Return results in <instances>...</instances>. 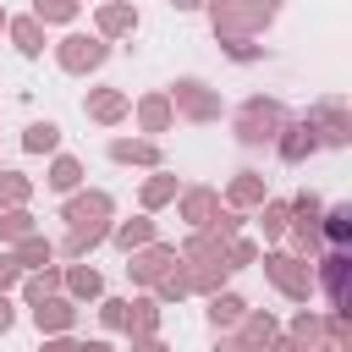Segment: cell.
<instances>
[{
    "label": "cell",
    "instance_id": "cell-21",
    "mask_svg": "<svg viewBox=\"0 0 352 352\" xmlns=\"http://www.w3.org/2000/svg\"><path fill=\"white\" fill-rule=\"evenodd\" d=\"M50 253H55V248H50L44 236H28L22 253H16V264H50Z\"/></svg>",
    "mask_w": 352,
    "mask_h": 352
},
{
    "label": "cell",
    "instance_id": "cell-3",
    "mask_svg": "<svg viewBox=\"0 0 352 352\" xmlns=\"http://www.w3.org/2000/svg\"><path fill=\"white\" fill-rule=\"evenodd\" d=\"M264 270H270V280H275L286 297H297V302L308 297V270H302L297 258H286V253H270V258H264Z\"/></svg>",
    "mask_w": 352,
    "mask_h": 352
},
{
    "label": "cell",
    "instance_id": "cell-42",
    "mask_svg": "<svg viewBox=\"0 0 352 352\" xmlns=\"http://www.w3.org/2000/svg\"><path fill=\"white\" fill-rule=\"evenodd\" d=\"M0 330H11V302L0 297Z\"/></svg>",
    "mask_w": 352,
    "mask_h": 352
},
{
    "label": "cell",
    "instance_id": "cell-41",
    "mask_svg": "<svg viewBox=\"0 0 352 352\" xmlns=\"http://www.w3.org/2000/svg\"><path fill=\"white\" fill-rule=\"evenodd\" d=\"M44 352H77V341H50Z\"/></svg>",
    "mask_w": 352,
    "mask_h": 352
},
{
    "label": "cell",
    "instance_id": "cell-24",
    "mask_svg": "<svg viewBox=\"0 0 352 352\" xmlns=\"http://www.w3.org/2000/svg\"><path fill=\"white\" fill-rule=\"evenodd\" d=\"M346 231H352V209L336 204V209H330V242H346Z\"/></svg>",
    "mask_w": 352,
    "mask_h": 352
},
{
    "label": "cell",
    "instance_id": "cell-13",
    "mask_svg": "<svg viewBox=\"0 0 352 352\" xmlns=\"http://www.w3.org/2000/svg\"><path fill=\"white\" fill-rule=\"evenodd\" d=\"M242 308H248V302H242V297H231V292H226V297H209V324H214V330H220V324H236V319H242Z\"/></svg>",
    "mask_w": 352,
    "mask_h": 352
},
{
    "label": "cell",
    "instance_id": "cell-8",
    "mask_svg": "<svg viewBox=\"0 0 352 352\" xmlns=\"http://www.w3.org/2000/svg\"><path fill=\"white\" fill-rule=\"evenodd\" d=\"M33 319H38V330H66V324H72V302L38 297V302H33Z\"/></svg>",
    "mask_w": 352,
    "mask_h": 352
},
{
    "label": "cell",
    "instance_id": "cell-31",
    "mask_svg": "<svg viewBox=\"0 0 352 352\" xmlns=\"http://www.w3.org/2000/svg\"><path fill=\"white\" fill-rule=\"evenodd\" d=\"M280 226H286V204H270L264 209V231H280Z\"/></svg>",
    "mask_w": 352,
    "mask_h": 352
},
{
    "label": "cell",
    "instance_id": "cell-32",
    "mask_svg": "<svg viewBox=\"0 0 352 352\" xmlns=\"http://www.w3.org/2000/svg\"><path fill=\"white\" fill-rule=\"evenodd\" d=\"M50 292H55V275H38V280H28V297H33V302H38V297H50Z\"/></svg>",
    "mask_w": 352,
    "mask_h": 352
},
{
    "label": "cell",
    "instance_id": "cell-45",
    "mask_svg": "<svg viewBox=\"0 0 352 352\" xmlns=\"http://www.w3.org/2000/svg\"><path fill=\"white\" fill-rule=\"evenodd\" d=\"M0 28H6V11H0Z\"/></svg>",
    "mask_w": 352,
    "mask_h": 352
},
{
    "label": "cell",
    "instance_id": "cell-17",
    "mask_svg": "<svg viewBox=\"0 0 352 352\" xmlns=\"http://www.w3.org/2000/svg\"><path fill=\"white\" fill-rule=\"evenodd\" d=\"M148 236H154V226H148V220H126V226H116V242H121L126 253H132V248H143Z\"/></svg>",
    "mask_w": 352,
    "mask_h": 352
},
{
    "label": "cell",
    "instance_id": "cell-5",
    "mask_svg": "<svg viewBox=\"0 0 352 352\" xmlns=\"http://www.w3.org/2000/svg\"><path fill=\"white\" fill-rule=\"evenodd\" d=\"M346 264H352V258H346L341 248L324 258V292H330V308H336V314H346Z\"/></svg>",
    "mask_w": 352,
    "mask_h": 352
},
{
    "label": "cell",
    "instance_id": "cell-38",
    "mask_svg": "<svg viewBox=\"0 0 352 352\" xmlns=\"http://www.w3.org/2000/svg\"><path fill=\"white\" fill-rule=\"evenodd\" d=\"M138 330H154V302H138Z\"/></svg>",
    "mask_w": 352,
    "mask_h": 352
},
{
    "label": "cell",
    "instance_id": "cell-43",
    "mask_svg": "<svg viewBox=\"0 0 352 352\" xmlns=\"http://www.w3.org/2000/svg\"><path fill=\"white\" fill-rule=\"evenodd\" d=\"M132 352H165V346H160V341H138Z\"/></svg>",
    "mask_w": 352,
    "mask_h": 352
},
{
    "label": "cell",
    "instance_id": "cell-2",
    "mask_svg": "<svg viewBox=\"0 0 352 352\" xmlns=\"http://www.w3.org/2000/svg\"><path fill=\"white\" fill-rule=\"evenodd\" d=\"M104 55H110L104 38H82V33H72V38L60 44V66H66V72H94Z\"/></svg>",
    "mask_w": 352,
    "mask_h": 352
},
{
    "label": "cell",
    "instance_id": "cell-27",
    "mask_svg": "<svg viewBox=\"0 0 352 352\" xmlns=\"http://www.w3.org/2000/svg\"><path fill=\"white\" fill-rule=\"evenodd\" d=\"M72 292L77 297H99V275L94 270H72Z\"/></svg>",
    "mask_w": 352,
    "mask_h": 352
},
{
    "label": "cell",
    "instance_id": "cell-34",
    "mask_svg": "<svg viewBox=\"0 0 352 352\" xmlns=\"http://www.w3.org/2000/svg\"><path fill=\"white\" fill-rule=\"evenodd\" d=\"M104 324H132V314H126V302H104Z\"/></svg>",
    "mask_w": 352,
    "mask_h": 352
},
{
    "label": "cell",
    "instance_id": "cell-30",
    "mask_svg": "<svg viewBox=\"0 0 352 352\" xmlns=\"http://www.w3.org/2000/svg\"><path fill=\"white\" fill-rule=\"evenodd\" d=\"M22 192H28L22 176H6V182H0V198H6V204H22Z\"/></svg>",
    "mask_w": 352,
    "mask_h": 352
},
{
    "label": "cell",
    "instance_id": "cell-12",
    "mask_svg": "<svg viewBox=\"0 0 352 352\" xmlns=\"http://www.w3.org/2000/svg\"><path fill=\"white\" fill-rule=\"evenodd\" d=\"M11 38H16V50H22V55H38V50H44L38 16H22V22H11Z\"/></svg>",
    "mask_w": 352,
    "mask_h": 352
},
{
    "label": "cell",
    "instance_id": "cell-11",
    "mask_svg": "<svg viewBox=\"0 0 352 352\" xmlns=\"http://www.w3.org/2000/svg\"><path fill=\"white\" fill-rule=\"evenodd\" d=\"M55 143H60V126H55V121H33V126H28V138H22V148H28V154H50Z\"/></svg>",
    "mask_w": 352,
    "mask_h": 352
},
{
    "label": "cell",
    "instance_id": "cell-29",
    "mask_svg": "<svg viewBox=\"0 0 352 352\" xmlns=\"http://www.w3.org/2000/svg\"><path fill=\"white\" fill-rule=\"evenodd\" d=\"M314 336H319V319H308V314H302V319L292 324V341H297V346H314Z\"/></svg>",
    "mask_w": 352,
    "mask_h": 352
},
{
    "label": "cell",
    "instance_id": "cell-1",
    "mask_svg": "<svg viewBox=\"0 0 352 352\" xmlns=\"http://www.w3.org/2000/svg\"><path fill=\"white\" fill-rule=\"evenodd\" d=\"M280 121H286V110L275 99H248L242 116H236V138L242 143H275L280 138Z\"/></svg>",
    "mask_w": 352,
    "mask_h": 352
},
{
    "label": "cell",
    "instance_id": "cell-39",
    "mask_svg": "<svg viewBox=\"0 0 352 352\" xmlns=\"http://www.w3.org/2000/svg\"><path fill=\"white\" fill-rule=\"evenodd\" d=\"M77 352H110V341H77Z\"/></svg>",
    "mask_w": 352,
    "mask_h": 352
},
{
    "label": "cell",
    "instance_id": "cell-28",
    "mask_svg": "<svg viewBox=\"0 0 352 352\" xmlns=\"http://www.w3.org/2000/svg\"><path fill=\"white\" fill-rule=\"evenodd\" d=\"M170 192H176V182H170V176H160V182H148V192H143V204L154 209V204H165Z\"/></svg>",
    "mask_w": 352,
    "mask_h": 352
},
{
    "label": "cell",
    "instance_id": "cell-37",
    "mask_svg": "<svg viewBox=\"0 0 352 352\" xmlns=\"http://www.w3.org/2000/svg\"><path fill=\"white\" fill-rule=\"evenodd\" d=\"M248 258H253V248H248V242H236V248H231V270H242Z\"/></svg>",
    "mask_w": 352,
    "mask_h": 352
},
{
    "label": "cell",
    "instance_id": "cell-36",
    "mask_svg": "<svg viewBox=\"0 0 352 352\" xmlns=\"http://www.w3.org/2000/svg\"><path fill=\"white\" fill-rule=\"evenodd\" d=\"M16 270H22V264H16V258H11V253H0V292H6V286H11V280H16Z\"/></svg>",
    "mask_w": 352,
    "mask_h": 352
},
{
    "label": "cell",
    "instance_id": "cell-6",
    "mask_svg": "<svg viewBox=\"0 0 352 352\" xmlns=\"http://www.w3.org/2000/svg\"><path fill=\"white\" fill-rule=\"evenodd\" d=\"M104 214H110V198H104V192H82V198L66 204V220H72V226H94V220H104Z\"/></svg>",
    "mask_w": 352,
    "mask_h": 352
},
{
    "label": "cell",
    "instance_id": "cell-15",
    "mask_svg": "<svg viewBox=\"0 0 352 352\" xmlns=\"http://www.w3.org/2000/svg\"><path fill=\"white\" fill-rule=\"evenodd\" d=\"M110 160H138V165H154L160 154H154V143H126V138H116V143H110Z\"/></svg>",
    "mask_w": 352,
    "mask_h": 352
},
{
    "label": "cell",
    "instance_id": "cell-14",
    "mask_svg": "<svg viewBox=\"0 0 352 352\" xmlns=\"http://www.w3.org/2000/svg\"><path fill=\"white\" fill-rule=\"evenodd\" d=\"M99 28H104V33H132V28H138V11H132V6H104V11H99Z\"/></svg>",
    "mask_w": 352,
    "mask_h": 352
},
{
    "label": "cell",
    "instance_id": "cell-22",
    "mask_svg": "<svg viewBox=\"0 0 352 352\" xmlns=\"http://www.w3.org/2000/svg\"><path fill=\"white\" fill-rule=\"evenodd\" d=\"M324 143H346V121H341V104H324Z\"/></svg>",
    "mask_w": 352,
    "mask_h": 352
},
{
    "label": "cell",
    "instance_id": "cell-35",
    "mask_svg": "<svg viewBox=\"0 0 352 352\" xmlns=\"http://www.w3.org/2000/svg\"><path fill=\"white\" fill-rule=\"evenodd\" d=\"M270 330H275V319H248V341H270Z\"/></svg>",
    "mask_w": 352,
    "mask_h": 352
},
{
    "label": "cell",
    "instance_id": "cell-26",
    "mask_svg": "<svg viewBox=\"0 0 352 352\" xmlns=\"http://www.w3.org/2000/svg\"><path fill=\"white\" fill-rule=\"evenodd\" d=\"M209 209H214V198H209V192H192V198H187V220H192V226H204V220H209Z\"/></svg>",
    "mask_w": 352,
    "mask_h": 352
},
{
    "label": "cell",
    "instance_id": "cell-9",
    "mask_svg": "<svg viewBox=\"0 0 352 352\" xmlns=\"http://www.w3.org/2000/svg\"><path fill=\"white\" fill-rule=\"evenodd\" d=\"M104 236H110V226H104V220H94V226H72V236H66V253L77 258V253H88V248H99Z\"/></svg>",
    "mask_w": 352,
    "mask_h": 352
},
{
    "label": "cell",
    "instance_id": "cell-44",
    "mask_svg": "<svg viewBox=\"0 0 352 352\" xmlns=\"http://www.w3.org/2000/svg\"><path fill=\"white\" fill-rule=\"evenodd\" d=\"M170 6H176V11H198L204 0H170Z\"/></svg>",
    "mask_w": 352,
    "mask_h": 352
},
{
    "label": "cell",
    "instance_id": "cell-19",
    "mask_svg": "<svg viewBox=\"0 0 352 352\" xmlns=\"http://www.w3.org/2000/svg\"><path fill=\"white\" fill-rule=\"evenodd\" d=\"M88 110H94L99 121H116V116L126 110V99H121V94H94V99H88Z\"/></svg>",
    "mask_w": 352,
    "mask_h": 352
},
{
    "label": "cell",
    "instance_id": "cell-18",
    "mask_svg": "<svg viewBox=\"0 0 352 352\" xmlns=\"http://www.w3.org/2000/svg\"><path fill=\"white\" fill-rule=\"evenodd\" d=\"M33 16L38 22H66V16H77V0H38Z\"/></svg>",
    "mask_w": 352,
    "mask_h": 352
},
{
    "label": "cell",
    "instance_id": "cell-7",
    "mask_svg": "<svg viewBox=\"0 0 352 352\" xmlns=\"http://www.w3.org/2000/svg\"><path fill=\"white\" fill-rule=\"evenodd\" d=\"M170 258H176V248H148V253H138V258L126 264V275H132V280H160Z\"/></svg>",
    "mask_w": 352,
    "mask_h": 352
},
{
    "label": "cell",
    "instance_id": "cell-16",
    "mask_svg": "<svg viewBox=\"0 0 352 352\" xmlns=\"http://www.w3.org/2000/svg\"><path fill=\"white\" fill-rule=\"evenodd\" d=\"M77 182H82V165H77V160H55V170H50V187H55V192H72Z\"/></svg>",
    "mask_w": 352,
    "mask_h": 352
},
{
    "label": "cell",
    "instance_id": "cell-40",
    "mask_svg": "<svg viewBox=\"0 0 352 352\" xmlns=\"http://www.w3.org/2000/svg\"><path fill=\"white\" fill-rule=\"evenodd\" d=\"M214 352H248V341H220Z\"/></svg>",
    "mask_w": 352,
    "mask_h": 352
},
{
    "label": "cell",
    "instance_id": "cell-20",
    "mask_svg": "<svg viewBox=\"0 0 352 352\" xmlns=\"http://www.w3.org/2000/svg\"><path fill=\"white\" fill-rule=\"evenodd\" d=\"M258 192H264V182H258V176H253V170H242V176H236V182H231V204H253V198H258Z\"/></svg>",
    "mask_w": 352,
    "mask_h": 352
},
{
    "label": "cell",
    "instance_id": "cell-10",
    "mask_svg": "<svg viewBox=\"0 0 352 352\" xmlns=\"http://www.w3.org/2000/svg\"><path fill=\"white\" fill-rule=\"evenodd\" d=\"M176 99H182L192 116H214V110H220V104L204 94V82H192V77H187V82H176Z\"/></svg>",
    "mask_w": 352,
    "mask_h": 352
},
{
    "label": "cell",
    "instance_id": "cell-23",
    "mask_svg": "<svg viewBox=\"0 0 352 352\" xmlns=\"http://www.w3.org/2000/svg\"><path fill=\"white\" fill-rule=\"evenodd\" d=\"M28 231H33V214H22V209L0 214V236H28Z\"/></svg>",
    "mask_w": 352,
    "mask_h": 352
},
{
    "label": "cell",
    "instance_id": "cell-33",
    "mask_svg": "<svg viewBox=\"0 0 352 352\" xmlns=\"http://www.w3.org/2000/svg\"><path fill=\"white\" fill-rule=\"evenodd\" d=\"M182 292H187V275H165L160 280V297H182Z\"/></svg>",
    "mask_w": 352,
    "mask_h": 352
},
{
    "label": "cell",
    "instance_id": "cell-25",
    "mask_svg": "<svg viewBox=\"0 0 352 352\" xmlns=\"http://www.w3.org/2000/svg\"><path fill=\"white\" fill-rule=\"evenodd\" d=\"M165 116H170V110H165V99H143V126H148V132H160V126H165Z\"/></svg>",
    "mask_w": 352,
    "mask_h": 352
},
{
    "label": "cell",
    "instance_id": "cell-4",
    "mask_svg": "<svg viewBox=\"0 0 352 352\" xmlns=\"http://www.w3.org/2000/svg\"><path fill=\"white\" fill-rule=\"evenodd\" d=\"M314 148H319V126H314L308 116H302V121H292V126H286V138H280V160H286V165H297V160H308Z\"/></svg>",
    "mask_w": 352,
    "mask_h": 352
}]
</instances>
